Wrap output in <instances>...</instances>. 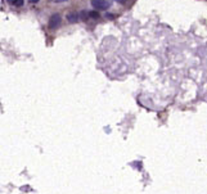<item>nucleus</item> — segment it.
<instances>
[{"mask_svg":"<svg viewBox=\"0 0 207 194\" xmlns=\"http://www.w3.org/2000/svg\"><path fill=\"white\" fill-rule=\"evenodd\" d=\"M61 22H62V17L59 14H53L50 17V19H49L48 26H49V29L54 30V29H57V27L61 26Z\"/></svg>","mask_w":207,"mask_h":194,"instance_id":"f257e3e1","label":"nucleus"},{"mask_svg":"<svg viewBox=\"0 0 207 194\" xmlns=\"http://www.w3.org/2000/svg\"><path fill=\"white\" fill-rule=\"evenodd\" d=\"M91 5L95 9H107V8H109L111 4L107 0H91Z\"/></svg>","mask_w":207,"mask_h":194,"instance_id":"f03ea898","label":"nucleus"},{"mask_svg":"<svg viewBox=\"0 0 207 194\" xmlns=\"http://www.w3.org/2000/svg\"><path fill=\"white\" fill-rule=\"evenodd\" d=\"M67 19L70 23H75L79 21V14H76V13H70V14H67Z\"/></svg>","mask_w":207,"mask_h":194,"instance_id":"7ed1b4c3","label":"nucleus"},{"mask_svg":"<svg viewBox=\"0 0 207 194\" xmlns=\"http://www.w3.org/2000/svg\"><path fill=\"white\" fill-rule=\"evenodd\" d=\"M8 3L13 7H22L23 5V0H8Z\"/></svg>","mask_w":207,"mask_h":194,"instance_id":"20e7f679","label":"nucleus"},{"mask_svg":"<svg viewBox=\"0 0 207 194\" xmlns=\"http://www.w3.org/2000/svg\"><path fill=\"white\" fill-rule=\"evenodd\" d=\"M89 16H90L91 18H94V19H98V18H99V13L95 12V10H93V12L89 13Z\"/></svg>","mask_w":207,"mask_h":194,"instance_id":"39448f33","label":"nucleus"},{"mask_svg":"<svg viewBox=\"0 0 207 194\" xmlns=\"http://www.w3.org/2000/svg\"><path fill=\"white\" fill-rule=\"evenodd\" d=\"M88 16H89V14H88L86 12H84V10H82V12L80 13V17H81L82 21H86V19H88Z\"/></svg>","mask_w":207,"mask_h":194,"instance_id":"423d86ee","label":"nucleus"},{"mask_svg":"<svg viewBox=\"0 0 207 194\" xmlns=\"http://www.w3.org/2000/svg\"><path fill=\"white\" fill-rule=\"evenodd\" d=\"M116 2L120 3V4H126V3L129 2V0H116Z\"/></svg>","mask_w":207,"mask_h":194,"instance_id":"0eeeda50","label":"nucleus"},{"mask_svg":"<svg viewBox=\"0 0 207 194\" xmlns=\"http://www.w3.org/2000/svg\"><path fill=\"white\" fill-rule=\"evenodd\" d=\"M30 2H31V3L34 4V3H37V2H39V0H30Z\"/></svg>","mask_w":207,"mask_h":194,"instance_id":"6e6552de","label":"nucleus"}]
</instances>
